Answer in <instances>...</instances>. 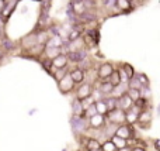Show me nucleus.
<instances>
[{
    "label": "nucleus",
    "mask_w": 160,
    "mask_h": 151,
    "mask_svg": "<svg viewBox=\"0 0 160 151\" xmlns=\"http://www.w3.org/2000/svg\"><path fill=\"white\" fill-rule=\"evenodd\" d=\"M70 127H72V133L80 140V138L86 137L88 130H90L88 119L84 116H72L70 117Z\"/></svg>",
    "instance_id": "obj_1"
},
{
    "label": "nucleus",
    "mask_w": 160,
    "mask_h": 151,
    "mask_svg": "<svg viewBox=\"0 0 160 151\" xmlns=\"http://www.w3.org/2000/svg\"><path fill=\"white\" fill-rule=\"evenodd\" d=\"M83 38L86 41V45L88 48H97L100 44V28L98 27H86V31L83 33Z\"/></svg>",
    "instance_id": "obj_2"
},
{
    "label": "nucleus",
    "mask_w": 160,
    "mask_h": 151,
    "mask_svg": "<svg viewBox=\"0 0 160 151\" xmlns=\"http://www.w3.org/2000/svg\"><path fill=\"white\" fill-rule=\"evenodd\" d=\"M117 69V65L112 62H101V64L97 67V76H98V81H108L111 78L114 72Z\"/></svg>",
    "instance_id": "obj_3"
},
{
    "label": "nucleus",
    "mask_w": 160,
    "mask_h": 151,
    "mask_svg": "<svg viewBox=\"0 0 160 151\" xmlns=\"http://www.w3.org/2000/svg\"><path fill=\"white\" fill-rule=\"evenodd\" d=\"M35 45H38V40H37V33L31 31V33L25 34L20 38V50L21 52H28L31 48H34Z\"/></svg>",
    "instance_id": "obj_4"
},
{
    "label": "nucleus",
    "mask_w": 160,
    "mask_h": 151,
    "mask_svg": "<svg viewBox=\"0 0 160 151\" xmlns=\"http://www.w3.org/2000/svg\"><path fill=\"white\" fill-rule=\"evenodd\" d=\"M56 85H58V89L62 95H70V93L75 95V90H76V88H78V85L75 84V81L72 79L70 75H66L61 82H58Z\"/></svg>",
    "instance_id": "obj_5"
},
{
    "label": "nucleus",
    "mask_w": 160,
    "mask_h": 151,
    "mask_svg": "<svg viewBox=\"0 0 160 151\" xmlns=\"http://www.w3.org/2000/svg\"><path fill=\"white\" fill-rule=\"evenodd\" d=\"M107 121L115 126H121V124L127 123V112H124L122 109H115L112 112H108V115L105 116Z\"/></svg>",
    "instance_id": "obj_6"
},
{
    "label": "nucleus",
    "mask_w": 160,
    "mask_h": 151,
    "mask_svg": "<svg viewBox=\"0 0 160 151\" xmlns=\"http://www.w3.org/2000/svg\"><path fill=\"white\" fill-rule=\"evenodd\" d=\"M94 93V85L90 84V82H84L82 85H78L75 90V98L80 99V100H84V99L93 96Z\"/></svg>",
    "instance_id": "obj_7"
},
{
    "label": "nucleus",
    "mask_w": 160,
    "mask_h": 151,
    "mask_svg": "<svg viewBox=\"0 0 160 151\" xmlns=\"http://www.w3.org/2000/svg\"><path fill=\"white\" fill-rule=\"evenodd\" d=\"M115 136L121 138H125V140H131V138H136V133H135V126H131V124L125 123L118 126L117 129Z\"/></svg>",
    "instance_id": "obj_8"
},
{
    "label": "nucleus",
    "mask_w": 160,
    "mask_h": 151,
    "mask_svg": "<svg viewBox=\"0 0 160 151\" xmlns=\"http://www.w3.org/2000/svg\"><path fill=\"white\" fill-rule=\"evenodd\" d=\"M152 120H153V113H152V109H146V110H142L141 115H139V119H138V127L142 130H146L150 127L152 124Z\"/></svg>",
    "instance_id": "obj_9"
},
{
    "label": "nucleus",
    "mask_w": 160,
    "mask_h": 151,
    "mask_svg": "<svg viewBox=\"0 0 160 151\" xmlns=\"http://www.w3.org/2000/svg\"><path fill=\"white\" fill-rule=\"evenodd\" d=\"M18 2L20 0H4V7H3L2 10V17L6 20V21H8L10 20V17L13 16V13L16 11L17 6H18Z\"/></svg>",
    "instance_id": "obj_10"
},
{
    "label": "nucleus",
    "mask_w": 160,
    "mask_h": 151,
    "mask_svg": "<svg viewBox=\"0 0 160 151\" xmlns=\"http://www.w3.org/2000/svg\"><path fill=\"white\" fill-rule=\"evenodd\" d=\"M68 58L69 62L73 65H78L82 61H84L86 58H88V50H80V51H72V52H68Z\"/></svg>",
    "instance_id": "obj_11"
},
{
    "label": "nucleus",
    "mask_w": 160,
    "mask_h": 151,
    "mask_svg": "<svg viewBox=\"0 0 160 151\" xmlns=\"http://www.w3.org/2000/svg\"><path fill=\"white\" fill-rule=\"evenodd\" d=\"M107 117L102 115H96L91 119H88V124H90L91 130H102L105 126H107Z\"/></svg>",
    "instance_id": "obj_12"
},
{
    "label": "nucleus",
    "mask_w": 160,
    "mask_h": 151,
    "mask_svg": "<svg viewBox=\"0 0 160 151\" xmlns=\"http://www.w3.org/2000/svg\"><path fill=\"white\" fill-rule=\"evenodd\" d=\"M94 88L100 90L102 93L104 98H108V96L112 95V90H114V85L111 84L110 81H98L94 84Z\"/></svg>",
    "instance_id": "obj_13"
},
{
    "label": "nucleus",
    "mask_w": 160,
    "mask_h": 151,
    "mask_svg": "<svg viewBox=\"0 0 160 151\" xmlns=\"http://www.w3.org/2000/svg\"><path fill=\"white\" fill-rule=\"evenodd\" d=\"M135 10L132 0H117V13L118 14H129Z\"/></svg>",
    "instance_id": "obj_14"
},
{
    "label": "nucleus",
    "mask_w": 160,
    "mask_h": 151,
    "mask_svg": "<svg viewBox=\"0 0 160 151\" xmlns=\"http://www.w3.org/2000/svg\"><path fill=\"white\" fill-rule=\"evenodd\" d=\"M0 48H2L4 52L11 54V52H14V51H17L18 47L16 45V42H14L13 40L8 38V35H4L3 38H0Z\"/></svg>",
    "instance_id": "obj_15"
},
{
    "label": "nucleus",
    "mask_w": 160,
    "mask_h": 151,
    "mask_svg": "<svg viewBox=\"0 0 160 151\" xmlns=\"http://www.w3.org/2000/svg\"><path fill=\"white\" fill-rule=\"evenodd\" d=\"M69 75L72 76V79L75 81L76 85H82V84L86 82V72L83 69H80V68H78V67L70 68Z\"/></svg>",
    "instance_id": "obj_16"
},
{
    "label": "nucleus",
    "mask_w": 160,
    "mask_h": 151,
    "mask_svg": "<svg viewBox=\"0 0 160 151\" xmlns=\"http://www.w3.org/2000/svg\"><path fill=\"white\" fill-rule=\"evenodd\" d=\"M63 54V48L62 47H55V45H47L44 51V57L49 59H55L56 57Z\"/></svg>",
    "instance_id": "obj_17"
},
{
    "label": "nucleus",
    "mask_w": 160,
    "mask_h": 151,
    "mask_svg": "<svg viewBox=\"0 0 160 151\" xmlns=\"http://www.w3.org/2000/svg\"><path fill=\"white\" fill-rule=\"evenodd\" d=\"M142 110L139 109L138 106H133L132 109H129L127 112V123L131 124V126H135L138 124V119H139V115H141Z\"/></svg>",
    "instance_id": "obj_18"
},
{
    "label": "nucleus",
    "mask_w": 160,
    "mask_h": 151,
    "mask_svg": "<svg viewBox=\"0 0 160 151\" xmlns=\"http://www.w3.org/2000/svg\"><path fill=\"white\" fill-rule=\"evenodd\" d=\"M133 106H135V102L129 98L128 93L124 95V96H121V98L118 99V109H122L124 112H128V110L132 109Z\"/></svg>",
    "instance_id": "obj_19"
},
{
    "label": "nucleus",
    "mask_w": 160,
    "mask_h": 151,
    "mask_svg": "<svg viewBox=\"0 0 160 151\" xmlns=\"http://www.w3.org/2000/svg\"><path fill=\"white\" fill-rule=\"evenodd\" d=\"M53 62V69H62V68H68L70 67L69 58H68V54H62V55L56 57L55 59H52Z\"/></svg>",
    "instance_id": "obj_20"
},
{
    "label": "nucleus",
    "mask_w": 160,
    "mask_h": 151,
    "mask_svg": "<svg viewBox=\"0 0 160 151\" xmlns=\"http://www.w3.org/2000/svg\"><path fill=\"white\" fill-rule=\"evenodd\" d=\"M70 107H72V116H84V107H83V103L80 99L73 98Z\"/></svg>",
    "instance_id": "obj_21"
},
{
    "label": "nucleus",
    "mask_w": 160,
    "mask_h": 151,
    "mask_svg": "<svg viewBox=\"0 0 160 151\" xmlns=\"http://www.w3.org/2000/svg\"><path fill=\"white\" fill-rule=\"evenodd\" d=\"M86 48H87V45H86L84 38H83V37H80V38H78L76 41L70 42L68 51H69V52H72V51H80V50H86Z\"/></svg>",
    "instance_id": "obj_22"
},
{
    "label": "nucleus",
    "mask_w": 160,
    "mask_h": 151,
    "mask_svg": "<svg viewBox=\"0 0 160 151\" xmlns=\"http://www.w3.org/2000/svg\"><path fill=\"white\" fill-rule=\"evenodd\" d=\"M128 90H129V85H128V84H119L118 86H115V88H114V90H112V95H111V96H114V98L119 99V98H121V96L127 95V93H128Z\"/></svg>",
    "instance_id": "obj_23"
},
{
    "label": "nucleus",
    "mask_w": 160,
    "mask_h": 151,
    "mask_svg": "<svg viewBox=\"0 0 160 151\" xmlns=\"http://www.w3.org/2000/svg\"><path fill=\"white\" fill-rule=\"evenodd\" d=\"M39 65H41V68L48 73V75L52 76L53 71H55V69H53V62H52V59L42 57V58H41V62H39Z\"/></svg>",
    "instance_id": "obj_24"
},
{
    "label": "nucleus",
    "mask_w": 160,
    "mask_h": 151,
    "mask_svg": "<svg viewBox=\"0 0 160 151\" xmlns=\"http://www.w3.org/2000/svg\"><path fill=\"white\" fill-rule=\"evenodd\" d=\"M70 68H72V67H68V68H62V69H55V71H53L52 78L56 81V84H58V82H61L66 75H69Z\"/></svg>",
    "instance_id": "obj_25"
},
{
    "label": "nucleus",
    "mask_w": 160,
    "mask_h": 151,
    "mask_svg": "<svg viewBox=\"0 0 160 151\" xmlns=\"http://www.w3.org/2000/svg\"><path fill=\"white\" fill-rule=\"evenodd\" d=\"M118 65L125 71V73H127V75L129 76V79H132L133 76H135L136 73H138V72L135 71V68H133L131 64H128V62H121V64H118Z\"/></svg>",
    "instance_id": "obj_26"
},
{
    "label": "nucleus",
    "mask_w": 160,
    "mask_h": 151,
    "mask_svg": "<svg viewBox=\"0 0 160 151\" xmlns=\"http://www.w3.org/2000/svg\"><path fill=\"white\" fill-rule=\"evenodd\" d=\"M96 107H97V112H98V115H102V116H107L108 115V106L107 103H105L104 99H101V100H97L96 102Z\"/></svg>",
    "instance_id": "obj_27"
},
{
    "label": "nucleus",
    "mask_w": 160,
    "mask_h": 151,
    "mask_svg": "<svg viewBox=\"0 0 160 151\" xmlns=\"http://www.w3.org/2000/svg\"><path fill=\"white\" fill-rule=\"evenodd\" d=\"M104 100H105V103H107L108 110H110V112L118 109V99L117 98H114V96H108V98H105Z\"/></svg>",
    "instance_id": "obj_28"
},
{
    "label": "nucleus",
    "mask_w": 160,
    "mask_h": 151,
    "mask_svg": "<svg viewBox=\"0 0 160 151\" xmlns=\"http://www.w3.org/2000/svg\"><path fill=\"white\" fill-rule=\"evenodd\" d=\"M111 140L114 141V144L117 146V148L119 150H122V148H127L128 147V140H125V138H121V137H118V136H114Z\"/></svg>",
    "instance_id": "obj_29"
},
{
    "label": "nucleus",
    "mask_w": 160,
    "mask_h": 151,
    "mask_svg": "<svg viewBox=\"0 0 160 151\" xmlns=\"http://www.w3.org/2000/svg\"><path fill=\"white\" fill-rule=\"evenodd\" d=\"M101 150H102V151H118V148H117V146L114 144L112 140H105V141H102Z\"/></svg>",
    "instance_id": "obj_30"
},
{
    "label": "nucleus",
    "mask_w": 160,
    "mask_h": 151,
    "mask_svg": "<svg viewBox=\"0 0 160 151\" xmlns=\"http://www.w3.org/2000/svg\"><path fill=\"white\" fill-rule=\"evenodd\" d=\"M108 81H110L111 84L114 85V88H115V86H118L119 84H122V81H121V75H119V71H118V68H117V69H115V72H114L112 75H111V78L108 79Z\"/></svg>",
    "instance_id": "obj_31"
},
{
    "label": "nucleus",
    "mask_w": 160,
    "mask_h": 151,
    "mask_svg": "<svg viewBox=\"0 0 160 151\" xmlns=\"http://www.w3.org/2000/svg\"><path fill=\"white\" fill-rule=\"evenodd\" d=\"M136 78L139 79V82L142 84V86H150V81H149V76L143 72H138L136 73Z\"/></svg>",
    "instance_id": "obj_32"
},
{
    "label": "nucleus",
    "mask_w": 160,
    "mask_h": 151,
    "mask_svg": "<svg viewBox=\"0 0 160 151\" xmlns=\"http://www.w3.org/2000/svg\"><path fill=\"white\" fill-rule=\"evenodd\" d=\"M128 85H129V89H138V90H141L142 88H143V86H142V84L139 82V79L136 78V75L133 76V78L131 79L129 82H128Z\"/></svg>",
    "instance_id": "obj_33"
},
{
    "label": "nucleus",
    "mask_w": 160,
    "mask_h": 151,
    "mask_svg": "<svg viewBox=\"0 0 160 151\" xmlns=\"http://www.w3.org/2000/svg\"><path fill=\"white\" fill-rule=\"evenodd\" d=\"M128 95H129V98L132 99L133 102H138L139 99L142 98V96H141V90H138V89H129V90H128Z\"/></svg>",
    "instance_id": "obj_34"
},
{
    "label": "nucleus",
    "mask_w": 160,
    "mask_h": 151,
    "mask_svg": "<svg viewBox=\"0 0 160 151\" xmlns=\"http://www.w3.org/2000/svg\"><path fill=\"white\" fill-rule=\"evenodd\" d=\"M96 115H98V112H97V107H96V103H94L93 106H90L84 112V117H87V119H91L93 116H96Z\"/></svg>",
    "instance_id": "obj_35"
},
{
    "label": "nucleus",
    "mask_w": 160,
    "mask_h": 151,
    "mask_svg": "<svg viewBox=\"0 0 160 151\" xmlns=\"http://www.w3.org/2000/svg\"><path fill=\"white\" fill-rule=\"evenodd\" d=\"M141 96L145 99H148V100H150V98H152V89H150V86H143L141 89Z\"/></svg>",
    "instance_id": "obj_36"
},
{
    "label": "nucleus",
    "mask_w": 160,
    "mask_h": 151,
    "mask_svg": "<svg viewBox=\"0 0 160 151\" xmlns=\"http://www.w3.org/2000/svg\"><path fill=\"white\" fill-rule=\"evenodd\" d=\"M131 151H148L146 150V146H145V141L138 138V144L133 147H131Z\"/></svg>",
    "instance_id": "obj_37"
},
{
    "label": "nucleus",
    "mask_w": 160,
    "mask_h": 151,
    "mask_svg": "<svg viewBox=\"0 0 160 151\" xmlns=\"http://www.w3.org/2000/svg\"><path fill=\"white\" fill-rule=\"evenodd\" d=\"M117 68H118V71H119V75H121V81H122V84H128V82L131 81L129 76H128L127 73H125V71L122 69V68L119 67V65H117Z\"/></svg>",
    "instance_id": "obj_38"
},
{
    "label": "nucleus",
    "mask_w": 160,
    "mask_h": 151,
    "mask_svg": "<svg viewBox=\"0 0 160 151\" xmlns=\"http://www.w3.org/2000/svg\"><path fill=\"white\" fill-rule=\"evenodd\" d=\"M6 20L2 17V14H0V38H3V37L6 35Z\"/></svg>",
    "instance_id": "obj_39"
},
{
    "label": "nucleus",
    "mask_w": 160,
    "mask_h": 151,
    "mask_svg": "<svg viewBox=\"0 0 160 151\" xmlns=\"http://www.w3.org/2000/svg\"><path fill=\"white\" fill-rule=\"evenodd\" d=\"M28 10H30V7H28L27 4H22L21 7H20V13H21V14H27Z\"/></svg>",
    "instance_id": "obj_40"
},
{
    "label": "nucleus",
    "mask_w": 160,
    "mask_h": 151,
    "mask_svg": "<svg viewBox=\"0 0 160 151\" xmlns=\"http://www.w3.org/2000/svg\"><path fill=\"white\" fill-rule=\"evenodd\" d=\"M155 144H156L155 148L158 150V151H160V140H156V141H155Z\"/></svg>",
    "instance_id": "obj_41"
},
{
    "label": "nucleus",
    "mask_w": 160,
    "mask_h": 151,
    "mask_svg": "<svg viewBox=\"0 0 160 151\" xmlns=\"http://www.w3.org/2000/svg\"><path fill=\"white\" fill-rule=\"evenodd\" d=\"M37 112H38V109H31L30 112H28V115H30V116H32L34 113H37Z\"/></svg>",
    "instance_id": "obj_42"
},
{
    "label": "nucleus",
    "mask_w": 160,
    "mask_h": 151,
    "mask_svg": "<svg viewBox=\"0 0 160 151\" xmlns=\"http://www.w3.org/2000/svg\"><path fill=\"white\" fill-rule=\"evenodd\" d=\"M78 151H84V150H83V148H79V150H78Z\"/></svg>",
    "instance_id": "obj_43"
},
{
    "label": "nucleus",
    "mask_w": 160,
    "mask_h": 151,
    "mask_svg": "<svg viewBox=\"0 0 160 151\" xmlns=\"http://www.w3.org/2000/svg\"><path fill=\"white\" fill-rule=\"evenodd\" d=\"M94 151H102V150H101V148H100V150H94Z\"/></svg>",
    "instance_id": "obj_44"
}]
</instances>
